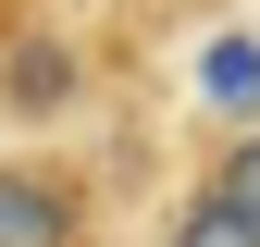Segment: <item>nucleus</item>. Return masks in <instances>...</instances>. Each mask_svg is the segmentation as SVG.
Wrapping results in <instances>:
<instances>
[{"label":"nucleus","instance_id":"nucleus-1","mask_svg":"<svg viewBox=\"0 0 260 247\" xmlns=\"http://www.w3.org/2000/svg\"><path fill=\"white\" fill-rule=\"evenodd\" d=\"M0 247H87V173L62 161H0Z\"/></svg>","mask_w":260,"mask_h":247},{"label":"nucleus","instance_id":"nucleus-2","mask_svg":"<svg viewBox=\"0 0 260 247\" xmlns=\"http://www.w3.org/2000/svg\"><path fill=\"white\" fill-rule=\"evenodd\" d=\"M75 87H87V62H75V37H50V25H25V37L0 50V111H13V124L75 111Z\"/></svg>","mask_w":260,"mask_h":247},{"label":"nucleus","instance_id":"nucleus-4","mask_svg":"<svg viewBox=\"0 0 260 247\" xmlns=\"http://www.w3.org/2000/svg\"><path fill=\"white\" fill-rule=\"evenodd\" d=\"M161 247H260V223H248V210H223L211 185H199V198H186L174 223H161Z\"/></svg>","mask_w":260,"mask_h":247},{"label":"nucleus","instance_id":"nucleus-3","mask_svg":"<svg viewBox=\"0 0 260 247\" xmlns=\"http://www.w3.org/2000/svg\"><path fill=\"white\" fill-rule=\"evenodd\" d=\"M199 185H211L223 210H248V223H260V124H236V136L211 148V173H199Z\"/></svg>","mask_w":260,"mask_h":247},{"label":"nucleus","instance_id":"nucleus-5","mask_svg":"<svg viewBox=\"0 0 260 247\" xmlns=\"http://www.w3.org/2000/svg\"><path fill=\"white\" fill-rule=\"evenodd\" d=\"M199 87H211L223 111H260V50H248V37H223V50L199 62Z\"/></svg>","mask_w":260,"mask_h":247}]
</instances>
